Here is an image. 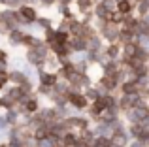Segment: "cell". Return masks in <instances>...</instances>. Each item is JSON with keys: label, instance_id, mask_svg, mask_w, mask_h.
<instances>
[{"label": "cell", "instance_id": "30bf717a", "mask_svg": "<svg viewBox=\"0 0 149 147\" xmlns=\"http://www.w3.org/2000/svg\"><path fill=\"white\" fill-rule=\"evenodd\" d=\"M85 96H87V100H91V102H95V100H98V98H100L98 91H95V89H89Z\"/></svg>", "mask_w": 149, "mask_h": 147}, {"label": "cell", "instance_id": "ac0fdd59", "mask_svg": "<svg viewBox=\"0 0 149 147\" xmlns=\"http://www.w3.org/2000/svg\"><path fill=\"white\" fill-rule=\"evenodd\" d=\"M61 2H62V4H68V2H70V0H61Z\"/></svg>", "mask_w": 149, "mask_h": 147}, {"label": "cell", "instance_id": "5b68a950", "mask_svg": "<svg viewBox=\"0 0 149 147\" xmlns=\"http://www.w3.org/2000/svg\"><path fill=\"white\" fill-rule=\"evenodd\" d=\"M10 79L13 81L15 85H23V83L26 81V76H25L23 72H11V74H10Z\"/></svg>", "mask_w": 149, "mask_h": 147}, {"label": "cell", "instance_id": "4fadbf2b", "mask_svg": "<svg viewBox=\"0 0 149 147\" xmlns=\"http://www.w3.org/2000/svg\"><path fill=\"white\" fill-rule=\"evenodd\" d=\"M147 8H149V2L147 0H142V4H140V13H147Z\"/></svg>", "mask_w": 149, "mask_h": 147}, {"label": "cell", "instance_id": "52a82bcc", "mask_svg": "<svg viewBox=\"0 0 149 147\" xmlns=\"http://www.w3.org/2000/svg\"><path fill=\"white\" fill-rule=\"evenodd\" d=\"M76 140L77 138L74 136V134H64V136H62V144H64V147H74L76 145Z\"/></svg>", "mask_w": 149, "mask_h": 147}, {"label": "cell", "instance_id": "9a60e30c", "mask_svg": "<svg viewBox=\"0 0 149 147\" xmlns=\"http://www.w3.org/2000/svg\"><path fill=\"white\" fill-rule=\"evenodd\" d=\"M8 121H10V123L17 121V113H13V111H11V113H10V117H8Z\"/></svg>", "mask_w": 149, "mask_h": 147}, {"label": "cell", "instance_id": "7c38bea8", "mask_svg": "<svg viewBox=\"0 0 149 147\" xmlns=\"http://www.w3.org/2000/svg\"><path fill=\"white\" fill-rule=\"evenodd\" d=\"M117 53H119V47H117V45H111V47H108V57H109V59H115Z\"/></svg>", "mask_w": 149, "mask_h": 147}, {"label": "cell", "instance_id": "5bb4252c", "mask_svg": "<svg viewBox=\"0 0 149 147\" xmlns=\"http://www.w3.org/2000/svg\"><path fill=\"white\" fill-rule=\"evenodd\" d=\"M40 25L44 26V28H49V19H40Z\"/></svg>", "mask_w": 149, "mask_h": 147}, {"label": "cell", "instance_id": "6da1fadb", "mask_svg": "<svg viewBox=\"0 0 149 147\" xmlns=\"http://www.w3.org/2000/svg\"><path fill=\"white\" fill-rule=\"evenodd\" d=\"M68 100H70V104L76 106V107H85V106H87V96L77 94V92H74V91H70Z\"/></svg>", "mask_w": 149, "mask_h": 147}, {"label": "cell", "instance_id": "e0dca14e", "mask_svg": "<svg viewBox=\"0 0 149 147\" xmlns=\"http://www.w3.org/2000/svg\"><path fill=\"white\" fill-rule=\"evenodd\" d=\"M42 2H44V4H53L55 0H42Z\"/></svg>", "mask_w": 149, "mask_h": 147}, {"label": "cell", "instance_id": "ba28073f", "mask_svg": "<svg viewBox=\"0 0 149 147\" xmlns=\"http://www.w3.org/2000/svg\"><path fill=\"white\" fill-rule=\"evenodd\" d=\"M23 38H25V34H21L19 30H13V32L10 34V42H11V44H21Z\"/></svg>", "mask_w": 149, "mask_h": 147}, {"label": "cell", "instance_id": "3957f363", "mask_svg": "<svg viewBox=\"0 0 149 147\" xmlns=\"http://www.w3.org/2000/svg\"><path fill=\"white\" fill-rule=\"evenodd\" d=\"M121 89H123L125 94H136L138 92V81H125L121 85Z\"/></svg>", "mask_w": 149, "mask_h": 147}, {"label": "cell", "instance_id": "8fae6325", "mask_svg": "<svg viewBox=\"0 0 149 147\" xmlns=\"http://www.w3.org/2000/svg\"><path fill=\"white\" fill-rule=\"evenodd\" d=\"M77 6H79L81 11H87L91 8V0H77Z\"/></svg>", "mask_w": 149, "mask_h": 147}, {"label": "cell", "instance_id": "2e32d148", "mask_svg": "<svg viewBox=\"0 0 149 147\" xmlns=\"http://www.w3.org/2000/svg\"><path fill=\"white\" fill-rule=\"evenodd\" d=\"M0 60H2V62H4V60H6V53H4L2 49H0Z\"/></svg>", "mask_w": 149, "mask_h": 147}, {"label": "cell", "instance_id": "9c48e42d", "mask_svg": "<svg viewBox=\"0 0 149 147\" xmlns=\"http://www.w3.org/2000/svg\"><path fill=\"white\" fill-rule=\"evenodd\" d=\"M25 110L29 111V113H32V111H36L38 110V102L34 98H29V102L25 104Z\"/></svg>", "mask_w": 149, "mask_h": 147}, {"label": "cell", "instance_id": "277c9868", "mask_svg": "<svg viewBox=\"0 0 149 147\" xmlns=\"http://www.w3.org/2000/svg\"><path fill=\"white\" fill-rule=\"evenodd\" d=\"M40 77H42V83H44V85H49V87H55V85L58 83V81H57V76L47 74V72H40Z\"/></svg>", "mask_w": 149, "mask_h": 147}, {"label": "cell", "instance_id": "7a4b0ae2", "mask_svg": "<svg viewBox=\"0 0 149 147\" xmlns=\"http://www.w3.org/2000/svg\"><path fill=\"white\" fill-rule=\"evenodd\" d=\"M19 13H21V17L25 19L26 23H30V21H34V19H36V10H34V8H30V6H23Z\"/></svg>", "mask_w": 149, "mask_h": 147}, {"label": "cell", "instance_id": "8992f818", "mask_svg": "<svg viewBox=\"0 0 149 147\" xmlns=\"http://www.w3.org/2000/svg\"><path fill=\"white\" fill-rule=\"evenodd\" d=\"M117 10H119L121 13L128 15V13H130V2H128V0H121V2H117Z\"/></svg>", "mask_w": 149, "mask_h": 147}]
</instances>
